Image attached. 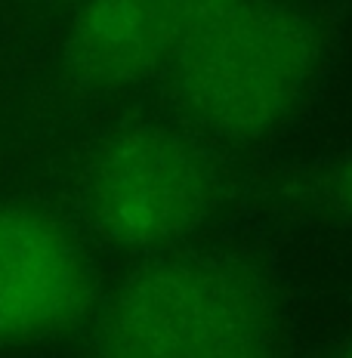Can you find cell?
<instances>
[{
  "label": "cell",
  "mask_w": 352,
  "mask_h": 358,
  "mask_svg": "<svg viewBox=\"0 0 352 358\" xmlns=\"http://www.w3.org/2000/svg\"><path fill=\"white\" fill-rule=\"evenodd\" d=\"M266 287L226 259L170 257L133 272L102 306L96 358H272Z\"/></svg>",
  "instance_id": "1"
},
{
  "label": "cell",
  "mask_w": 352,
  "mask_h": 358,
  "mask_svg": "<svg viewBox=\"0 0 352 358\" xmlns=\"http://www.w3.org/2000/svg\"><path fill=\"white\" fill-rule=\"evenodd\" d=\"M318 62L312 22L284 0H238L167 69L170 96L192 127L257 139L309 90Z\"/></svg>",
  "instance_id": "2"
},
{
  "label": "cell",
  "mask_w": 352,
  "mask_h": 358,
  "mask_svg": "<svg viewBox=\"0 0 352 358\" xmlns=\"http://www.w3.org/2000/svg\"><path fill=\"white\" fill-rule=\"evenodd\" d=\"M84 207L121 248H170L216 207V173L201 148L161 127L121 130L93 155Z\"/></svg>",
  "instance_id": "3"
},
{
  "label": "cell",
  "mask_w": 352,
  "mask_h": 358,
  "mask_svg": "<svg viewBox=\"0 0 352 358\" xmlns=\"http://www.w3.org/2000/svg\"><path fill=\"white\" fill-rule=\"evenodd\" d=\"M93 272L50 213L0 204V349L65 331L87 312Z\"/></svg>",
  "instance_id": "4"
},
{
  "label": "cell",
  "mask_w": 352,
  "mask_h": 358,
  "mask_svg": "<svg viewBox=\"0 0 352 358\" xmlns=\"http://www.w3.org/2000/svg\"><path fill=\"white\" fill-rule=\"evenodd\" d=\"M238 0H80L65 65L90 87H124L167 71Z\"/></svg>",
  "instance_id": "5"
},
{
  "label": "cell",
  "mask_w": 352,
  "mask_h": 358,
  "mask_svg": "<svg viewBox=\"0 0 352 358\" xmlns=\"http://www.w3.org/2000/svg\"><path fill=\"white\" fill-rule=\"evenodd\" d=\"M334 204L337 210H343L346 216H352V161H346L334 176Z\"/></svg>",
  "instance_id": "6"
},
{
  "label": "cell",
  "mask_w": 352,
  "mask_h": 358,
  "mask_svg": "<svg viewBox=\"0 0 352 358\" xmlns=\"http://www.w3.org/2000/svg\"><path fill=\"white\" fill-rule=\"evenodd\" d=\"M334 358H352V343H349V346H343V349H340V352H337Z\"/></svg>",
  "instance_id": "7"
}]
</instances>
